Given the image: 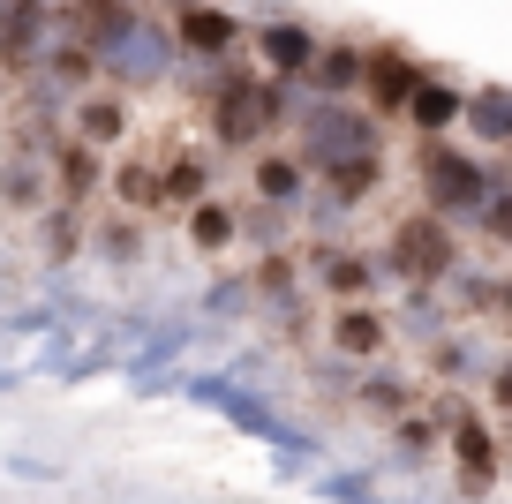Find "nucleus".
I'll return each mask as SVG.
<instances>
[{"instance_id": "5", "label": "nucleus", "mask_w": 512, "mask_h": 504, "mask_svg": "<svg viewBox=\"0 0 512 504\" xmlns=\"http://www.w3.org/2000/svg\"><path fill=\"white\" fill-rule=\"evenodd\" d=\"M317 151H354V121H317Z\"/></svg>"}, {"instance_id": "4", "label": "nucleus", "mask_w": 512, "mask_h": 504, "mask_svg": "<svg viewBox=\"0 0 512 504\" xmlns=\"http://www.w3.org/2000/svg\"><path fill=\"white\" fill-rule=\"evenodd\" d=\"M226 128H234V136H249V128H256V98H249V91L226 98Z\"/></svg>"}, {"instance_id": "1", "label": "nucleus", "mask_w": 512, "mask_h": 504, "mask_svg": "<svg viewBox=\"0 0 512 504\" xmlns=\"http://www.w3.org/2000/svg\"><path fill=\"white\" fill-rule=\"evenodd\" d=\"M430 189L445 196V204H467V196H475V174H467L460 158H430Z\"/></svg>"}, {"instance_id": "2", "label": "nucleus", "mask_w": 512, "mask_h": 504, "mask_svg": "<svg viewBox=\"0 0 512 504\" xmlns=\"http://www.w3.org/2000/svg\"><path fill=\"white\" fill-rule=\"evenodd\" d=\"M400 256H407V271H437V256H445L437 226H407V234H400Z\"/></svg>"}, {"instance_id": "3", "label": "nucleus", "mask_w": 512, "mask_h": 504, "mask_svg": "<svg viewBox=\"0 0 512 504\" xmlns=\"http://www.w3.org/2000/svg\"><path fill=\"white\" fill-rule=\"evenodd\" d=\"M415 91V68L407 61H377V98H407Z\"/></svg>"}, {"instance_id": "6", "label": "nucleus", "mask_w": 512, "mask_h": 504, "mask_svg": "<svg viewBox=\"0 0 512 504\" xmlns=\"http://www.w3.org/2000/svg\"><path fill=\"white\" fill-rule=\"evenodd\" d=\"M189 38H196V46H219V38H226V16H189Z\"/></svg>"}, {"instance_id": "7", "label": "nucleus", "mask_w": 512, "mask_h": 504, "mask_svg": "<svg viewBox=\"0 0 512 504\" xmlns=\"http://www.w3.org/2000/svg\"><path fill=\"white\" fill-rule=\"evenodd\" d=\"M415 113H422V121H445L452 98H445V91H422V98H415Z\"/></svg>"}]
</instances>
